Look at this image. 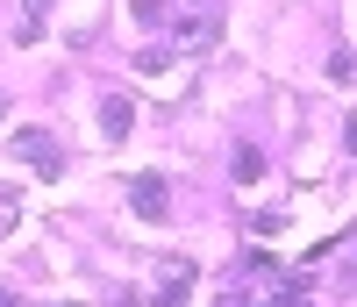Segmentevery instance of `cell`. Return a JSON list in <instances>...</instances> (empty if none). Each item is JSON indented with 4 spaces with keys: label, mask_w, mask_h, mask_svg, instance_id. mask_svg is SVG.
<instances>
[{
    "label": "cell",
    "mask_w": 357,
    "mask_h": 307,
    "mask_svg": "<svg viewBox=\"0 0 357 307\" xmlns=\"http://www.w3.org/2000/svg\"><path fill=\"white\" fill-rule=\"evenodd\" d=\"M0 307H15V293H8V286H0Z\"/></svg>",
    "instance_id": "obj_12"
},
{
    "label": "cell",
    "mask_w": 357,
    "mask_h": 307,
    "mask_svg": "<svg viewBox=\"0 0 357 307\" xmlns=\"http://www.w3.org/2000/svg\"><path fill=\"white\" fill-rule=\"evenodd\" d=\"M15 229H22V200L0 193V236H15Z\"/></svg>",
    "instance_id": "obj_8"
},
{
    "label": "cell",
    "mask_w": 357,
    "mask_h": 307,
    "mask_svg": "<svg viewBox=\"0 0 357 307\" xmlns=\"http://www.w3.org/2000/svg\"><path fill=\"white\" fill-rule=\"evenodd\" d=\"M129 129H136V107H129V93H107V100H100V136H107V143H122Z\"/></svg>",
    "instance_id": "obj_4"
},
{
    "label": "cell",
    "mask_w": 357,
    "mask_h": 307,
    "mask_svg": "<svg viewBox=\"0 0 357 307\" xmlns=\"http://www.w3.org/2000/svg\"><path fill=\"white\" fill-rule=\"evenodd\" d=\"M43 8H50V0H29V15H36V22H43Z\"/></svg>",
    "instance_id": "obj_11"
},
{
    "label": "cell",
    "mask_w": 357,
    "mask_h": 307,
    "mask_svg": "<svg viewBox=\"0 0 357 307\" xmlns=\"http://www.w3.org/2000/svg\"><path fill=\"white\" fill-rule=\"evenodd\" d=\"M186 293H193V264L172 257V264H165V293H158L151 307H186Z\"/></svg>",
    "instance_id": "obj_5"
},
{
    "label": "cell",
    "mask_w": 357,
    "mask_h": 307,
    "mask_svg": "<svg viewBox=\"0 0 357 307\" xmlns=\"http://www.w3.org/2000/svg\"><path fill=\"white\" fill-rule=\"evenodd\" d=\"M222 43V15H186V22H172V50H193V57H207Z\"/></svg>",
    "instance_id": "obj_2"
},
{
    "label": "cell",
    "mask_w": 357,
    "mask_h": 307,
    "mask_svg": "<svg viewBox=\"0 0 357 307\" xmlns=\"http://www.w3.org/2000/svg\"><path fill=\"white\" fill-rule=\"evenodd\" d=\"M15 158H29V165H36V179H65V143H57L50 129H22L15 143Z\"/></svg>",
    "instance_id": "obj_1"
},
{
    "label": "cell",
    "mask_w": 357,
    "mask_h": 307,
    "mask_svg": "<svg viewBox=\"0 0 357 307\" xmlns=\"http://www.w3.org/2000/svg\"><path fill=\"white\" fill-rule=\"evenodd\" d=\"M0 114H8V100H0Z\"/></svg>",
    "instance_id": "obj_13"
},
{
    "label": "cell",
    "mask_w": 357,
    "mask_h": 307,
    "mask_svg": "<svg viewBox=\"0 0 357 307\" xmlns=\"http://www.w3.org/2000/svg\"><path fill=\"white\" fill-rule=\"evenodd\" d=\"M264 179V150L257 143H236V186H257Z\"/></svg>",
    "instance_id": "obj_6"
},
{
    "label": "cell",
    "mask_w": 357,
    "mask_h": 307,
    "mask_svg": "<svg viewBox=\"0 0 357 307\" xmlns=\"http://www.w3.org/2000/svg\"><path fill=\"white\" fill-rule=\"evenodd\" d=\"M129 207L143 214V222H165V214H172V186H165V172H143V179H129Z\"/></svg>",
    "instance_id": "obj_3"
},
{
    "label": "cell",
    "mask_w": 357,
    "mask_h": 307,
    "mask_svg": "<svg viewBox=\"0 0 357 307\" xmlns=\"http://www.w3.org/2000/svg\"><path fill=\"white\" fill-rule=\"evenodd\" d=\"M165 65H172L165 43H143V50H136V72H165Z\"/></svg>",
    "instance_id": "obj_7"
},
{
    "label": "cell",
    "mask_w": 357,
    "mask_h": 307,
    "mask_svg": "<svg viewBox=\"0 0 357 307\" xmlns=\"http://www.w3.org/2000/svg\"><path fill=\"white\" fill-rule=\"evenodd\" d=\"M329 79H336V86H350V79H357V57H350V50H336V57H329Z\"/></svg>",
    "instance_id": "obj_9"
},
{
    "label": "cell",
    "mask_w": 357,
    "mask_h": 307,
    "mask_svg": "<svg viewBox=\"0 0 357 307\" xmlns=\"http://www.w3.org/2000/svg\"><path fill=\"white\" fill-rule=\"evenodd\" d=\"M343 143H350V158H357V107H350V121H343Z\"/></svg>",
    "instance_id": "obj_10"
}]
</instances>
